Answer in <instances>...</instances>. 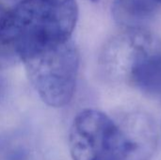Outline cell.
Here are the masks:
<instances>
[{"label": "cell", "instance_id": "1", "mask_svg": "<svg viewBox=\"0 0 161 160\" xmlns=\"http://www.w3.org/2000/svg\"><path fill=\"white\" fill-rule=\"evenodd\" d=\"M100 66L109 80L161 99V41L145 28L124 29L110 39Z\"/></svg>", "mask_w": 161, "mask_h": 160}, {"label": "cell", "instance_id": "2", "mask_svg": "<svg viewBox=\"0 0 161 160\" xmlns=\"http://www.w3.org/2000/svg\"><path fill=\"white\" fill-rule=\"evenodd\" d=\"M77 18L75 0H21L10 9V52L21 58L71 40Z\"/></svg>", "mask_w": 161, "mask_h": 160}, {"label": "cell", "instance_id": "3", "mask_svg": "<svg viewBox=\"0 0 161 160\" xmlns=\"http://www.w3.org/2000/svg\"><path fill=\"white\" fill-rule=\"evenodd\" d=\"M21 60L44 103L54 108L69 104L75 93L79 68V53L72 40L30 53Z\"/></svg>", "mask_w": 161, "mask_h": 160}, {"label": "cell", "instance_id": "4", "mask_svg": "<svg viewBox=\"0 0 161 160\" xmlns=\"http://www.w3.org/2000/svg\"><path fill=\"white\" fill-rule=\"evenodd\" d=\"M69 148L74 160H125L126 136L118 119L86 109L73 122Z\"/></svg>", "mask_w": 161, "mask_h": 160}, {"label": "cell", "instance_id": "5", "mask_svg": "<svg viewBox=\"0 0 161 160\" xmlns=\"http://www.w3.org/2000/svg\"><path fill=\"white\" fill-rule=\"evenodd\" d=\"M126 136L125 160H150L158 144V130L151 116L133 110L118 118Z\"/></svg>", "mask_w": 161, "mask_h": 160}, {"label": "cell", "instance_id": "6", "mask_svg": "<svg viewBox=\"0 0 161 160\" xmlns=\"http://www.w3.org/2000/svg\"><path fill=\"white\" fill-rule=\"evenodd\" d=\"M158 8L150 0H113L112 14L125 29L143 28Z\"/></svg>", "mask_w": 161, "mask_h": 160}, {"label": "cell", "instance_id": "7", "mask_svg": "<svg viewBox=\"0 0 161 160\" xmlns=\"http://www.w3.org/2000/svg\"><path fill=\"white\" fill-rule=\"evenodd\" d=\"M0 51L10 52V9L0 4Z\"/></svg>", "mask_w": 161, "mask_h": 160}, {"label": "cell", "instance_id": "8", "mask_svg": "<svg viewBox=\"0 0 161 160\" xmlns=\"http://www.w3.org/2000/svg\"><path fill=\"white\" fill-rule=\"evenodd\" d=\"M150 1H152L153 3H155L156 5H158V7L161 6V0H150Z\"/></svg>", "mask_w": 161, "mask_h": 160}, {"label": "cell", "instance_id": "9", "mask_svg": "<svg viewBox=\"0 0 161 160\" xmlns=\"http://www.w3.org/2000/svg\"><path fill=\"white\" fill-rule=\"evenodd\" d=\"M91 1H92V2H96V1H98V0H91Z\"/></svg>", "mask_w": 161, "mask_h": 160}]
</instances>
